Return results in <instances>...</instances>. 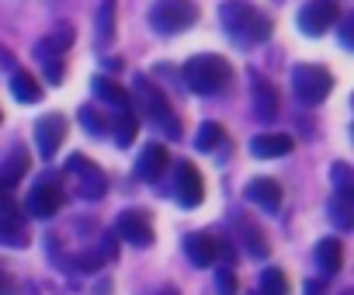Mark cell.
<instances>
[{
    "label": "cell",
    "instance_id": "cell-32",
    "mask_svg": "<svg viewBox=\"0 0 354 295\" xmlns=\"http://www.w3.org/2000/svg\"><path fill=\"white\" fill-rule=\"evenodd\" d=\"M46 66V77H49V84H63V59H53V63H42Z\"/></svg>",
    "mask_w": 354,
    "mask_h": 295
},
{
    "label": "cell",
    "instance_id": "cell-37",
    "mask_svg": "<svg viewBox=\"0 0 354 295\" xmlns=\"http://www.w3.org/2000/svg\"><path fill=\"white\" fill-rule=\"evenodd\" d=\"M344 295H354V292H344Z\"/></svg>",
    "mask_w": 354,
    "mask_h": 295
},
{
    "label": "cell",
    "instance_id": "cell-13",
    "mask_svg": "<svg viewBox=\"0 0 354 295\" xmlns=\"http://www.w3.org/2000/svg\"><path fill=\"white\" fill-rule=\"evenodd\" d=\"M185 254L192 257L195 267H209V264H216L226 254V240L219 233H192L185 240Z\"/></svg>",
    "mask_w": 354,
    "mask_h": 295
},
{
    "label": "cell",
    "instance_id": "cell-39",
    "mask_svg": "<svg viewBox=\"0 0 354 295\" xmlns=\"http://www.w3.org/2000/svg\"><path fill=\"white\" fill-rule=\"evenodd\" d=\"M0 118H4V115H0Z\"/></svg>",
    "mask_w": 354,
    "mask_h": 295
},
{
    "label": "cell",
    "instance_id": "cell-18",
    "mask_svg": "<svg viewBox=\"0 0 354 295\" xmlns=\"http://www.w3.org/2000/svg\"><path fill=\"white\" fill-rule=\"evenodd\" d=\"M233 226H236V233H240V240H243V247H247L250 257H257V260L268 257V250H271V247H268V236H264V229H261L250 216H236Z\"/></svg>",
    "mask_w": 354,
    "mask_h": 295
},
{
    "label": "cell",
    "instance_id": "cell-34",
    "mask_svg": "<svg viewBox=\"0 0 354 295\" xmlns=\"http://www.w3.org/2000/svg\"><path fill=\"white\" fill-rule=\"evenodd\" d=\"M0 295H8V271H4V264H0Z\"/></svg>",
    "mask_w": 354,
    "mask_h": 295
},
{
    "label": "cell",
    "instance_id": "cell-2",
    "mask_svg": "<svg viewBox=\"0 0 354 295\" xmlns=\"http://www.w3.org/2000/svg\"><path fill=\"white\" fill-rule=\"evenodd\" d=\"M233 80V66L226 56H216V53H202V56H192L185 63V84L195 91V94H219L226 91Z\"/></svg>",
    "mask_w": 354,
    "mask_h": 295
},
{
    "label": "cell",
    "instance_id": "cell-11",
    "mask_svg": "<svg viewBox=\"0 0 354 295\" xmlns=\"http://www.w3.org/2000/svg\"><path fill=\"white\" fill-rule=\"evenodd\" d=\"M59 209H63V188H59L56 181L42 178V181L32 188V195H28V216H32V219H53Z\"/></svg>",
    "mask_w": 354,
    "mask_h": 295
},
{
    "label": "cell",
    "instance_id": "cell-36",
    "mask_svg": "<svg viewBox=\"0 0 354 295\" xmlns=\"http://www.w3.org/2000/svg\"><path fill=\"white\" fill-rule=\"evenodd\" d=\"M46 4H66V0H46Z\"/></svg>",
    "mask_w": 354,
    "mask_h": 295
},
{
    "label": "cell",
    "instance_id": "cell-28",
    "mask_svg": "<svg viewBox=\"0 0 354 295\" xmlns=\"http://www.w3.org/2000/svg\"><path fill=\"white\" fill-rule=\"evenodd\" d=\"M223 125L219 122H202V129H198V135H195V146H198V150L202 153H212L216 150V146L223 142Z\"/></svg>",
    "mask_w": 354,
    "mask_h": 295
},
{
    "label": "cell",
    "instance_id": "cell-1",
    "mask_svg": "<svg viewBox=\"0 0 354 295\" xmlns=\"http://www.w3.org/2000/svg\"><path fill=\"white\" fill-rule=\"evenodd\" d=\"M219 21H223V32L243 49L268 42L274 32V21L250 0H226L219 8Z\"/></svg>",
    "mask_w": 354,
    "mask_h": 295
},
{
    "label": "cell",
    "instance_id": "cell-10",
    "mask_svg": "<svg viewBox=\"0 0 354 295\" xmlns=\"http://www.w3.org/2000/svg\"><path fill=\"white\" fill-rule=\"evenodd\" d=\"M63 139H66V118H63L59 111H49V115H42V118L35 122V146H39V153H42L46 160L56 157V150L63 146Z\"/></svg>",
    "mask_w": 354,
    "mask_h": 295
},
{
    "label": "cell",
    "instance_id": "cell-30",
    "mask_svg": "<svg viewBox=\"0 0 354 295\" xmlns=\"http://www.w3.org/2000/svg\"><path fill=\"white\" fill-rule=\"evenodd\" d=\"M216 292H219V295H236V274H233L230 267L216 271Z\"/></svg>",
    "mask_w": 354,
    "mask_h": 295
},
{
    "label": "cell",
    "instance_id": "cell-27",
    "mask_svg": "<svg viewBox=\"0 0 354 295\" xmlns=\"http://www.w3.org/2000/svg\"><path fill=\"white\" fill-rule=\"evenodd\" d=\"M288 292H292V285L281 267H268L261 274V295H288Z\"/></svg>",
    "mask_w": 354,
    "mask_h": 295
},
{
    "label": "cell",
    "instance_id": "cell-21",
    "mask_svg": "<svg viewBox=\"0 0 354 295\" xmlns=\"http://www.w3.org/2000/svg\"><path fill=\"white\" fill-rule=\"evenodd\" d=\"M25 174H28V153L18 146V150H11V153H8V160L0 164V191H11Z\"/></svg>",
    "mask_w": 354,
    "mask_h": 295
},
{
    "label": "cell",
    "instance_id": "cell-33",
    "mask_svg": "<svg viewBox=\"0 0 354 295\" xmlns=\"http://www.w3.org/2000/svg\"><path fill=\"white\" fill-rule=\"evenodd\" d=\"M306 295H323V285L319 281H306Z\"/></svg>",
    "mask_w": 354,
    "mask_h": 295
},
{
    "label": "cell",
    "instance_id": "cell-19",
    "mask_svg": "<svg viewBox=\"0 0 354 295\" xmlns=\"http://www.w3.org/2000/svg\"><path fill=\"white\" fill-rule=\"evenodd\" d=\"M330 219L337 229H351L354 226V191L351 188H337L330 195Z\"/></svg>",
    "mask_w": 354,
    "mask_h": 295
},
{
    "label": "cell",
    "instance_id": "cell-9",
    "mask_svg": "<svg viewBox=\"0 0 354 295\" xmlns=\"http://www.w3.org/2000/svg\"><path fill=\"white\" fill-rule=\"evenodd\" d=\"M0 243H8V247H25L28 243V229H25L21 209L11 198V191H0Z\"/></svg>",
    "mask_w": 354,
    "mask_h": 295
},
{
    "label": "cell",
    "instance_id": "cell-23",
    "mask_svg": "<svg viewBox=\"0 0 354 295\" xmlns=\"http://www.w3.org/2000/svg\"><path fill=\"white\" fill-rule=\"evenodd\" d=\"M254 115L261 122H271L278 115V91L261 77H254Z\"/></svg>",
    "mask_w": 354,
    "mask_h": 295
},
{
    "label": "cell",
    "instance_id": "cell-31",
    "mask_svg": "<svg viewBox=\"0 0 354 295\" xmlns=\"http://www.w3.org/2000/svg\"><path fill=\"white\" fill-rule=\"evenodd\" d=\"M21 8H25V0H0V18L11 21V18L21 15Z\"/></svg>",
    "mask_w": 354,
    "mask_h": 295
},
{
    "label": "cell",
    "instance_id": "cell-22",
    "mask_svg": "<svg viewBox=\"0 0 354 295\" xmlns=\"http://www.w3.org/2000/svg\"><path fill=\"white\" fill-rule=\"evenodd\" d=\"M94 94L104 101V104H111L115 111H122V108H132V94L122 87V84H115L111 77H94Z\"/></svg>",
    "mask_w": 354,
    "mask_h": 295
},
{
    "label": "cell",
    "instance_id": "cell-16",
    "mask_svg": "<svg viewBox=\"0 0 354 295\" xmlns=\"http://www.w3.org/2000/svg\"><path fill=\"white\" fill-rule=\"evenodd\" d=\"M295 150V139L285 132H261L250 139V153L261 160H274V157H288Z\"/></svg>",
    "mask_w": 354,
    "mask_h": 295
},
{
    "label": "cell",
    "instance_id": "cell-3",
    "mask_svg": "<svg viewBox=\"0 0 354 295\" xmlns=\"http://www.w3.org/2000/svg\"><path fill=\"white\" fill-rule=\"evenodd\" d=\"M198 4L195 0H156L149 8V25L160 35H177V32H188L198 21Z\"/></svg>",
    "mask_w": 354,
    "mask_h": 295
},
{
    "label": "cell",
    "instance_id": "cell-38",
    "mask_svg": "<svg viewBox=\"0 0 354 295\" xmlns=\"http://www.w3.org/2000/svg\"><path fill=\"white\" fill-rule=\"evenodd\" d=\"M247 295H254V292H247Z\"/></svg>",
    "mask_w": 354,
    "mask_h": 295
},
{
    "label": "cell",
    "instance_id": "cell-15",
    "mask_svg": "<svg viewBox=\"0 0 354 295\" xmlns=\"http://www.w3.org/2000/svg\"><path fill=\"white\" fill-rule=\"evenodd\" d=\"M73 39H77V32H73V25L70 21H59L46 39H39V46H35V56L42 59V63H53V59H63L70 49H73Z\"/></svg>",
    "mask_w": 354,
    "mask_h": 295
},
{
    "label": "cell",
    "instance_id": "cell-20",
    "mask_svg": "<svg viewBox=\"0 0 354 295\" xmlns=\"http://www.w3.org/2000/svg\"><path fill=\"white\" fill-rule=\"evenodd\" d=\"M340 264H344V243H340L337 236L319 240V247H316V267H319L326 278H333V274L340 271Z\"/></svg>",
    "mask_w": 354,
    "mask_h": 295
},
{
    "label": "cell",
    "instance_id": "cell-4",
    "mask_svg": "<svg viewBox=\"0 0 354 295\" xmlns=\"http://www.w3.org/2000/svg\"><path fill=\"white\" fill-rule=\"evenodd\" d=\"M292 87H295V97L302 104H323L326 94L333 91V73L319 63H299L292 70Z\"/></svg>",
    "mask_w": 354,
    "mask_h": 295
},
{
    "label": "cell",
    "instance_id": "cell-17",
    "mask_svg": "<svg viewBox=\"0 0 354 295\" xmlns=\"http://www.w3.org/2000/svg\"><path fill=\"white\" fill-rule=\"evenodd\" d=\"M247 202L261 205L264 212H278V205H281V184L271 181V178H254L247 184Z\"/></svg>",
    "mask_w": 354,
    "mask_h": 295
},
{
    "label": "cell",
    "instance_id": "cell-29",
    "mask_svg": "<svg viewBox=\"0 0 354 295\" xmlns=\"http://www.w3.org/2000/svg\"><path fill=\"white\" fill-rule=\"evenodd\" d=\"M77 118H80V125H84L91 135H104V129H108V122L97 115V108H94V104L80 108V115H77Z\"/></svg>",
    "mask_w": 354,
    "mask_h": 295
},
{
    "label": "cell",
    "instance_id": "cell-7",
    "mask_svg": "<svg viewBox=\"0 0 354 295\" xmlns=\"http://www.w3.org/2000/svg\"><path fill=\"white\" fill-rule=\"evenodd\" d=\"M340 21V4L337 0H309V4L299 11V32L309 35V39H319L326 35L333 25Z\"/></svg>",
    "mask_w": 354,
    "mask_h": 295
},
{
    "label": "cell",
    "instance_id": "cell-12",
    "mask_svg": "<svg viewBox=\"0 0 354 295\" xmlns=\"http://www.w3.org/2000/svg\"><path fill=\"white\" fill-rule=\"evenodd\" d=\"M115 233H118L125 243H132V247H149V243H153V222H149V212H142V209H125V212L118 216Z\"/></svg>",
    "mask_w": 354,
    "mask_h": 295
},
{
    "label": "cell",
    "instance_id": "cell-6",
    "mask_svg": "<svg viewBox=\"0 0 354 295\" xmlns=\"http://www.w3.org/2000/svg\"><path fill=\"white\" fill-rule=\"evenodd\" d=\"M66 174L77 178V195H80V198H87V202L104 198V191H108V178H104V171H101L91 157L73 153V157L66 160Z\"/></svg>",
    "mask_w": 354,
    "mask_h": 295
},
{
    "label": "cell",
    "instance_id": "cell-5",
    "mask_svg": "<svg viewBox=\"0 0 354 295\" xmlns=\"http://www.w3.org/2000/svg\"><path fill=\"white\" fill-rule=\"evenodd\" d=\"M136 97H139V104H142V111L149 115V122H153V125H163L170 139L181 135V122H177V115L170 111L167 97H163V94L146 80V77H136Z\"/></svg>",
    "mask_w": 354,
    "mask_h": 295
},
{
    "label": "cell",
    "instance_id": "cell-25",
    "mask_svg": "<svg viewBox=\"0 0 354 295\" xmlns=\"http://www.w3.org/2000/svg\"><path fill=\"white\" fill-rule=\"evenodd\" d=\"M139 135V115L132 108H122L115 118V142L118 146H132V139Z\"/></svg>",
    "mask_w": 354,
    "mask_h": 295
},
{
    "label": "cell",
    "instance_id": "cell-24",
    "mask_svg": "<svg viewBox=\"0 0 354 295\" xmlns=\"http://www.w3.org/2000/svg\"><path fill=\"white\" fill-rule=\"evenodd\" d=\"M11 94H15L21 104H35V101H42V84H39L28 70H15V73H11Z\"/></svg>",
    "mask_w": 354,
    "mask_h": 295
},
{
    "label": "cell",
    "instance_id": "cell-14",
    "mask_svg": "<svg viewBox=\"0 0 354 295\" xmlns=\"http://www.w3.org/2000/svg\"><path fill=\"white\" fill-rule=\"evenodd\" d=\"M167 167H170V150H167L163 142H149V146H142V153L136 160V178L156 184L167 174Z\"/></svg>",
    "mask_w": 354,
    "mask_h": 295
},
{
    "label": "cell",
    "instance_id": "cell-35",
    "mask_svg": "<svg viewBox=\"0 0 354 295\" xmlns=\"http://www.w3.org/2000/svg\"><path fill=\"white\" fill-rule=\"evenodd\" d=\"M160 295H181V292H177L174 285H167V288H160Z\"/></svg>",
    "mask_w": 354,
    "mask_h": 295
},
{
    "label": "cell",
    "instance_id": "cell-8",
    "mask_svg": "<svg viewBox=\"0 0 354 295\" xmlns=\"http://www.w3.org/2000/svg\"><path fill=\"white\" fill-rule=\"evenodd\" d=\"M174 198L185 209H198L202 198H205V181H202L198 167L188 164V160H181L174 167Z\"/></svg>",
    "mask_w": 354,
    "mask_h": 295
},
{
    "label": "cell",
    "instance_id": "cell-26",
    "mask_svg": "<svg viewBox=\"0 0 354 295\" xmlns=\"http://www.w3.org/2000/svg\"><path fill=\"white\" fill-rule=\"evenodd\" d=\"M115 39V0H101L97 4V42L108 46Z\"/></svg>",
    "mask_w": 354,
    "mask_h": 295
}]
</instances>
